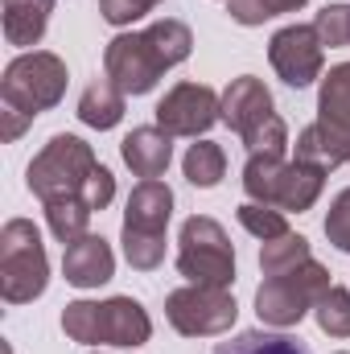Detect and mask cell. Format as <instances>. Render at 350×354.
Returning a JSON list of instances; mask_svg holds the SVG:
<instances>
[{
	"instance_id": "cell-1",
	"label": "cell",
	"mask_w": 350,
	"mask_h": 354,
	"mask_svg": "<svg viewBox=\"0 0 350 354\" xmlns=\"http://www.w3.org/2000/svg\"><path fill=\"white\" fill-rule=\"evenodd\" d=\"M297 161H309L317 169L350 165V62L330 66L317 91V120L301 128L297 136Z\"/></svg>"
},
{
	"instance_id": "cell-2",
	"label": "cell",
	"mask_w": 350,
	"mask_h": 354,
	"mask_svg": "<svg viewBox=\"0 0 350 354\" xmlns=\"http://www.w3.org/2000/svg\"><path fill=\"white\" fill-rule=\"evenodd\" d=\"M62 334L79 346H145L153 338V322L140 301L107 297V301H71L62 309Z\"/></svg>"
},
{
	"instance_id": "cell-3",
	"label": "cell",
	"mask_w": 350,
	"mask_h": 354,
	"mask_svg": "<svg viewBox=\"0 0 350 354\" xmlns=\"http://www.w3.org/2000/svg\"><path fill=\"white\" fill-rule=\"evenodd\" d=\"M219 115H223V124L243 140L248 157H252V153H272V157H284V153H288V128H284V120L276 115L272 91L264 87L256 75L231 79V87L223 91Z\"/></svg>"
},
{
	"instance_id": "cell-4",
	"label": "cell",
	"mask_w": 350,
	"mask_h": 354,
	"mask_svg": "<svg viewBox=\"0 0 350 354\" xmlns=\"http://www.w3.org/2000/svg\"><path fill=\"white\" fill-rule=\"evenodd\" d=\"M326 185V169L309 165V161H284L272 153H252L243 165V194L252 202L276 206V210H309L322 198Z\"/></svg>"
},
{
	"instance_id": "cell-5",
	"label": "cell",
	"mask_w": 350,
	"mask_h": 354,
	"mask_svg": "<svg viewBox=\"0 0 350 354\" xmlns=\"http://www.w3.org/2000/svg\"><path fill=\"white\" fill-rule=\"evenodd\" d=\"M99 169L95 161V149L87 140L71 136V132H58L25 169V185L33 198L46 202H58V198H83L91 185V174Z\"/></svg>"
},
{
	"instance_id": "cell-6",
	"label": "cell",
	"mask_w": 350,
	"mask_h": 354,
	"mask_svg": "<svg viewBox=\"0 0 350 354\" xmlns=\"http://www.w3.org/2000/svg\"><path fill=\"white\" fill-rule=\"evenodd\" d=\"M50 284V260L42 231L29 218H8L0 227V297L8 305H29Z\"/></svg>"
},
{
	"instance_id": "cell-7",
	"label": "cell",
	"mask_w": 350,
	"mask_h": 354,
	"mask_svg": "<svg viewBox=\"0 0 350 354\" xmlns=\"http://www.w3.org/2000/svg\"><path fill=\"white\" fill-rule=\"evenodd\" d=\"M66 62L50 50H25L4 66L0 79V103L21 111V115H42L50 107H58V99L66 95Z\"/></svg>"
},
{
	"instance_id": "cell-8",
	"label": "cell",
	"mask_w": 350,
	"mask_h": 354,
	"mask_svg": "<svg viewBox=\"0 0 350 354\" xmlns=\"http://www.w3.org/2000/svg\"><path fill=\"white\" fill-rule=\"evenodd\" d=\"M177 272L190 284H214V288L235 284V252H231V239H227L223 223H214L210 214H194V218L181 223Z\"/></svg>"
},
{
	"instance_id": "cell-9",
	"label": "cell",
	"mask_w": 350,
	"mask_h": 354,
	"mask_svg": "<svg viewBox=\"0 0 350 354\" xmlns=\"http://www.w3.org/2000/svg\"><path fill=\"white\" fill-rule=\"evenodd\" d=\"M326 288H330V272L317 260H305L301 268H288L280 276H264V284L256 288V313L264 326L288 330L322 301Z\"/></svg>"
},
{
	"instance_id": "cell-10",
	"label": "cell",
	"mask_w": 350,
	"mask_h": 354,
	"mask_svg": "<svg viewBox=\"0 0 350 354\" xmlns=\"http://www.w3.org/2000/svg\"><path fill=\"white\" fill-rule=\"evenodd\" d=\"M165 317L177 334L185 338H214L227 334L239 317V305L231 297V288H214V284H185L165 297Z\"/></svg>"
},
{
	"instance_id": "cell-11",
	"label": "cell",
	"mask_w": 350,
	"mask_h": 354,
	"mask_svg": "<svg viewBox=\"0 0 350 354\" xmlns=\"http://www.w3.org/2000/svg\"><path fill=\"white\" fill-rule=\"evenodd\" d=\"M169 71V58L153 41V33H120L103 50V75L124 91V95H149Z\"/></svg>"
},
{
	"instance_id": "cell-12",
	"label": "cell",
	"mask_w": 350,
	"mask_h": 354,
	"mask_svg": "<svg viewBox=\"0 0 350 354\" xmlns=\"http://www.w3.org/2000/svg\"><path fill=\"white\" fill-rule=\"evenodd\" d=\"M268 62L272 71L288 83V87H309L322 79V66H326V46L317 37L313 25H284L280 33H272L268 41Z\"/></svg>"
},
{
	"instance_id": "cell-13",
	"label": "cell",
	"mask_w": 350,
	"mask_h": 354,
	"mask_svg": "<svg viewBox=\"0 0 350 354\" xmlns=\"http://www.w3.org/2000/svg\"><path fill=\"white\" fill-rule=\"evenodd\" d=\"M223 107V95H214V87L206 83H177L165 91V99L157 103V128H165L169 136H202L214 128V120Z\"/></svg>"
},
{
	"instance_id": "cell-14",
	"label": "cell",
	"mask_w": 350,
	"mask_h": 354,
	"mask_svg": "<svg viewBox=\"0 0 350 354\" xmlns=\"http://www.w3.org/2000/svg\"><path fill=\"white\" fill-rule=\"evenodd\" d=\"M62 276L75 288H99V284H107L116 276V252H111V243L103 235H91V231L83 239L66 243V252H62Z\"/></svg>"
},
{
	"instance_id": "cell-15",
	"label": "cell",
	"mask_w": 350,
	"mask_h": 354,
	"mask_svg": "<svg viewBox=\"0 0 350 354\" xmlns=\"http://www.w3.org/2000/svg\"><path fill=\"white\" fill-rule=\"evenodd\" d=\"M174 218V189L157 177L140 181L132 194H128V206H124V227L132 231H153V235H165Z\"/></svg>"
},
{
	"instance_id": "cell-16",
	"label": "cell",
	"mask_w": 350,
	"mask_h": 354,
	"mask_svg": "<svg viewBox=\"0 0 350 354\" xmlns=\"http://www.w3.org/2000/svg\"><path fill=\"white\" fill-rule=\"evenodd\" d=\"M120 157L124 165L132 169L136 177H161L174 161V136L165 128H132L120 145Z\"/></svg>"
},
{
	"instance_id": "cell-17",
	"label": "cell",
	"mask_w": 350,
	"mask_h": 354,
	"mask_svg": "<svg viewBox=\"0 0 350 354\" xmlns=\"http://www.w3.org/2000/svg\"><path fill=\"white\" fill-rule=\"evenodd\" d=\"M4 4V37L8 46H37L46 37V25H50V12H54V0H0Z\"/></svg>"
},
{
	"instance_id": "cell-18",
	"label": "cell",
	"mask_w": 350,
	"mask_h": 354,
	"mask_svg": "<svg viewBox=\"0 0 350 354\" xmlns=\"http://www.w3.org/2000/svg\"><path fill=\"white\" fill-rule=\"evenodd\" d=\"M124 99H128V95L103 75L99 83H91V87L83 91V99H79V120H83L87 128L107 132V128H116V124L124 120Z\"/></svg>"
},
{
	"instance_id": "cell-19",
	"label": "cell",
	"mask_w": 350,
	"mask_h": 354,
	"mask_svg": "<svg viewBox=\"0 0 350 354\" xmlns=\"http://www.w3.org/2000/svg\"><path fill=\"white\" fill-rule=\"evenodd\" d=\"M214 354H309V346L284 330H243L231 342H219Z\"/></svg>"
},
{
	"instance_id": "cell-20",
	"label": "cell",
	"mask_w": 350,
	"mask_h": 354,
	"mask_svg": "<svg viewBox=\"0 0 350 354\" xmlns=\"http://www.w3.org/2000/svg\"><path fill=\"white\" fill-rule=\"evenodd\" d=\"M181 174L190 185H198V189H214L223 174H227V153H223V145H214V140H198V145H190L185 149V157H181Z\"/></svg>"
},
{
	"instance_id": "cell-21",
	"label": "cell",
	"mask_w": 350,
	"mask_h": 354,
	"mask_svg": "<svg viewBox=\"0 0 350 354\" xmlns=\"http://www.w3.org/2000/svg\"><path fill=\"white\" fill-rule=\"evenodd\" d=\"M91 210L83 198H58V202H46V223L54 231L58 243H75L87 235V223H91Z\"/></svg>"
},
{
	"instance_id": "cell-22",
	"label": "cell",
	"mask_w": 350,
	"mask_h": 354,
	"mask_svg": "<svg viewBox=\"0 0 350 354\" xmlns=\"http://www.w3.org/2000/svg\"><path fill=\"white\" fill-rule=\"evenodd\" d=\"M305 260H313V252H309V239L297 235V231H288V235H280V239H268L260 248L264 276H280V272H288V268H301Z\"/></svg>"
},
{
	"instance_id": "cell-23",
	"label": "cell",
	"mask_w": 350,
	"mask_h": 354,
	"mask_svg": "<svg viewBox=\"0 0 350 354\" xmlns=\"http://www.w3.org/2000/svg\"><path fill=\"white\" fill-rule=\"evenodd\" d=\"M313 317H317V330L330 334V338H350V288L342 284H330L322 292V301L313 305Z\"/></svg>"
},
{
	"instance_id": "cell-24",
	"label": "cell",
	"mask_w": 350,
	"mask_h": 354,
	"mask_svg": "<svg viewBox=\"0 0 350 354\" xmlns=\"http://www.w3.org/2000/svg\"><path fill=\"white\" fill-rule=\"evenodd\" d=\"M120 243H124V260L136 268V272H153V268H161V260H165V235L124 227L120 231Z\"/></svg>"
},
{
	"instance_id": "cell-25",
	"label": "cell",
	"mask_w": 350,
	"mask_h": 354,
	"mask_svg": "<svg viewBox=\"0 0 350 354\" xmlns=\"http://www.w3.org/2000/svg\"><path fill=\"white\" fill-rule=\"evenodd\" d=\"M239 227L248 231V235H256L260 243L268 239H280V235H288V223H284V210H276V206H264V202H243L239 210Z\"/></svg>"
},
{
	"instance_id": "cell-26",
	"label": "cell",
	"mask_w": 350,
	"mask_h": 354,
	"mask_svg": "<svg viewBox=\"0 0 350 354\" xmlns=\"http://www.w3.org/2000/svg\"><path fill=\"white\" fill-rule=\"evenodd\" d=\"M309 0H227V12H231V21H239V25H264V21H272V17H284V12H297V8H305Z\"/></svg>"
},
{
	"instance_id": "cell-27",
	"label": "cell",
	"mask_w": 350,
	"mask_h": 354,
	"mask_svg": "<svg viewBox=\"0 0 350 354\" xmlns=\"http://www.w3.org/2000/svg\"><path fill=\"white\" fill-rule=\"evenodd\" d=\"M326 239H330L338 252H350V189H342V194L330 202V214H326Z\"/></svg>"
},
{
	"instance_id": "cell-28",
	"label": "cell",
	"mask_w": 350,
	"mask_h": 354,
	"mask_svg": "<svg viewBox=\"0 0 350 354\" xmlns=\"http://www.w3.org/2000/svg\"><path fill=\"white\" fill-rule=\"evenodd\" d=\"M161 0H99V17L107 25H132L140 17H149Z\"/></svg>"
},
{
	"instance_id": "cell-29",
	"label": "cell",
	"mask_w": 350,
	"mask_h": 354,
	"mask_svg": "<svg viewBox=\"0 0 350 354\" xmlns=\"http://www.w3.org/2000/svg\"><path fill=\"white\" fill-rule=\"evenodd\" d=\"M0 120H4V128H0V136H4V140H17V136L33 124L29 115H21V111H12V107H4V111H0Z\"/></svg>"
},
{
	"instance_id": "cell-30",
	"label": "cell",
	"mask_w": 350,
	"mask_h": 354,
	"mask_svg": "<svg viewBox=\"0 0 350 354\" xmlns=\"http://www.w3.org/2000/svg\"><path fill=\"white\" fill-rule=\"evenodd\" d=\"M338 354H347V351H338Z\"/></svg>"
},
{
	"instance_id": "cell-31",
	"label": "cell",
	"mask_w": 350,
	"mask_h": 354,
	"mask_svg": "<svg viewBox=\"0 0 350 354\" xmlns=\"http://www.w3.org/2000/svg\"><path fill=\"white\" fill-rule=\"evenodd\" d=\"M347 8H350V4H347Z\"/></svg>"
}]
</instances>
